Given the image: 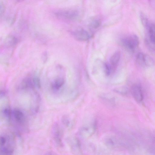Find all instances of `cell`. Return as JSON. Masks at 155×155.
<instances>
[{
  "mask_svg": "<svg viewBox=\"0 0 155 155\" xmlns=\"http://www.w3.org/2000/svg\"><path fill=\"white\" fill-rule=\"evenodd\" d=\"M101 24V21L99 19H96L92 21L89 25V27L92 29H96L99 28Z\"/></svg>",
  "mask_w": 155,
  "mask_h": 155,
  "instance_id": "cell-15",
  "label": "cell"
},
{
  "mask_svg": "<svg viewBox=\"0 0 155 155\" xmlns=\"http://www.w3.org/2000/svg\"><path fill=\"white\" fill-rule=\"evenodd\" d=\"M42 60L43 62L45 63L47 62L48 59V54L47 52H44L42 55Z\"/></svg>",
  "mask_w": 155,
  "mask_h": 155,
  "instance_id": "cell-19",
  "label": "cell"
},
{
  "mask_svg": "<svg viewBox=\"0 0 155 155\" xmlns=\"http://www.w3.org/2000/svg\"><path fill=\"white\" fill-rule=\"evenodd\" d=\"M121 58V53L120 51H116L111 57L110 59L109 64L112 70H114L116 69L118 64Z\"/></svg>",
  "mask_w": 155,
  "mask_h": 155,
  "instance_id": "cell-9",
  "label": "cell"
},
{
  "mask_svg": "<svg viewBox=\"0 0 155 155\" xmlns=\"http://www.w3.org/2000/svg\"><path fill=\"white\" fill-rule=\"evenodd\" d=\"M74 38L79 41H86L90 38L89 33L85 30L83 29H79L75 31L73 33Z\"/></svg>",
  "mask_w": 155,
  "mask_h": 155,
  "instance_id": "cell-8",
  "label": "cell"
},
{
  "mask_svg": "<svg viewBox=\"0 0 155 155\" xmlns=\"http://www.w3.org/2000/svg\"><path fill=\"white\" fill-rule=\"evenodd\" d=\"M131 93L135 99L138 102H141L143 99V95L141 86L138 84H135L131 88Z\"/></svg>",
  "mask_w": 155,
  "mask_h": 155,
  "instance_id": "cell-7",
  "label": "cell"
},
{
  "mask_svg": "<svg viewBox=\"0 0 155 155\" xmlns=\"http://www.w3.org/2000/svg\"><path fill=\"white\" fill-rule=\"evenodd\" d=\"M9 122H11L20 132L28 130V124L26 116L22 110L18 108L12 109Z\"/></svg>",
  "mask_w": 155,
  "mask_h": 155,
  "instance_id": "cell-1",
  "label": "cell"
},
{
  "mask_svg": "<svg viewBox=\"0 0 155 155\" xmlns=\"http://www.w3.org/2000/svg\"><path fill=\"white\" fill-rule=\"evenodd\" d=\"M121 45L128 51L134 53L139 45V39L136 35H132L124 38L121 40Z\"/></svg>",
  "mask_w": 155,
  "mask_h": 155,
  "instance_id": "cell-3",
  "label": "cell"
},
{
  "mask_svg": "<svg viewBox=\"0 0 155 155\" xmlns=\"http://www.w3.org/2000/svg\"><path fill=\"white\" fill-rule=\"evenodd\" d=\"M64 84V80L62 78H58L52 84L51 88L53 93L57 94L61 89Z\"/></svg>",
  "mask_w": 155,
  "mask_h": 155,
  "instance_id": "cell-10",
  "label": "cell"
},
{
  "mask_svg": "<svg viewBox=\"0 0 155 155\" xmlns=\"http://www.w3.org/2000/svg\"><path fill=\"white\" fill-rule=\"evenodd\" d=\"M56 15L61 19L73 21L78 18L79 13L78 12L75 10H61L56 12Z\"/></svg>",
  "mask_w": 155,
  "mask_h": 155,
  "instance_id": "cell-4",
  "label": "cell"
},
{
  "mask_svg": "<svg viewBox=\"0 0 155 155\" xmlns=\"http://www.w3.org/2000/svg\"><path fill=\"white\" fill-rule=\"evenodd\" d=\"M11 111L12 109L9 106L6 107L2 110V113L3 116L8 121L10 117Z\"/></svg>",
  "mask_w": 155,
  "mask_h": 155,
  "instance_id": "cell-14",
  "label": "cell"
},
{
  "mask_svg": "<svg viewBox=\"0 0 155 155\" xmlns=\"http://www.w3.org/2000/svg\"><path fill=\"white\" fill-rule=\"evenodd\" d=\"M104 70L105 74L107 76H109L112 72V70L109 64L105 63L104 65Z\"/></svg>",
  "mask_w": 155,
  "mask_h": 155,
  "instance_id": "cell-17",
  "label": "cell"
},
{
  "mask_svg": "<svg viewBox=\"0 0 155 155\" xmlns=\"http://www.w3.org/2000/svg\"><path fill=\"white\" fill-rule=\"evenodd\" d=\"M146 28L148 30V36L146 42L150 48L155 51V24H150Z\"/></svg>",
  "mask_w": 155,
  "mask_h": 155,
  "instance_id": "cell-5",
  "label": "cell"
},
{
  "mask_svg": "<svg viewBox=\"0 0 155 155\" xmlns=\"http://www.w3.org/2000/svg\"><path fill=\"white\" fill-rule=\"evenodd\" d=\"M145 54L142 53H139L136 57V62L137 64L141 67H145L144 61Z\"/></svg>",
  "mask_w": 155,
  "mask_h": 155,
  "instance_id": "cell-13",
  "label": "cell"
},
{
  "mask_svg": "<svg viewBox=\"0 0 155 155\" xmlns=\"http://www.w3.org/2000/svg\"><path fill=\"white\" fill-rule=\"evenodd\" d=\"M144 61L145 67H151L154 64V62L153 59L148 55L144 54Z\"/></svg>",
  "mask_w": 155,
  "mask_h": 155,
  "instance_id": "cell-12",
  "label": "cell"
},
{
  "mask_svg": "<svg viewBox=\"0 0 155 155\" xmlns=\"http://www.w3.org/2000/svg\"><path fill=\"white\" fill-rule=\"evenodd\" d=\"M15 147L14 140L11 136L5 134L1 136V154H12L14 152Z\"/></svg>",
  "mask_w": 155,
  "mask_h": 155,
  "instance_id": "cell-2",
  "label": "cell"
},
{
  "mask_svg": "<svg viewBox=\"0 0 155 155\" xmlns=\"http://www.w3.org/2000/svg\"><path fill=\"white\" fill-rule=\"evenodd\" d=\"M34 85L38 88H40L41 87L40 81L37 77H35L33 80Z\"/></svg>",
  "mask_w": 155,
  "mask_h": 155,
  "instance_id": "cell-18",
  "label": "cell"
},
{
  "mask_svg": "<svg viewBox=\"0 0 155 155\" xmlns=\"http://www.w3.org/2000/svg\"><path fill=\"white\" fill-rule=\"evenodd\" d=\"M140 18L143 26L147 28L149 24V23L147 17L143 13H141Z\"/></svg>",
  "mask_w": 155,
  "mask_h": 155,
  "instance_id": "cell-16",
  "label": "cell"
},
{
  "mask_svg": "<svg viewBox=\"0 0 155 155\" xmlns=\"http://www.w3.org/2000/svg\"><path fill=\"white\" fill-rule=\"evenodd\" d=\"M52 133L53 139L56 145L61 147L62 145V132L59 125L57 123L53 125Z\"/></svg>",
  "mask_w": 155,
  "mask_h": 155,
  "instance_id": "cell-6",
  "label": "cell"
},
{
  "mask_svg": "<svg viewBox=\"0 0 155 155\" xmlns=\"http://www.w3.org/2000/svg\"><path fill=\"white\" fill-rule=\"evenodd\" d=\"M18 42L17 39L14 36H11L7 37L5 40V44L7 47H13L16 45Z\"/></svg>",
  "mask_w": 155,
  "mask_h": 155,
  "instance_id": "cell-11",
  "label": "cell"
}]
</instances>
